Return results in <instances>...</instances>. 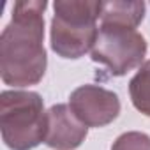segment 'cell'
Masks as SVG:
<instances>
[{
  "mask_svg": "<svg viewBox=\"0 0 150 150\" xmlns=\"http://www.w3.org/2000/svg\"><path fill=\"white\" fill-rule=\"evenodd\" d=\"M111 150H150V136L139 131L124 132L113 141Z\"/></svg>",
  "mask_w": 150,
  "mask_h": 150,
  "instance_id": "9c48e42d",
  "label": "cell"
},
{
  "mask_svg": "<svg viewBox=\"0 0 150 150\" xmlns=\"http://www.w3.org/2000/svg\"><path fill=\"white\" fill-rule=\"evenodd\" d=\"M69 108L87 127H104L118 117L120 99L108 88L97 85H81L72 90Z\"/></svg>",
  "mask_w": 150,
  "mask_h": 150,
  "instance_id": "5b68a950",
  "label": "cell"
},
{
  "mask_svg": "<svg viewBox=\"0 0 150 150\" xmlns=\"http://www.w3.org/2000/svg\"><path fill=\"white\" fill-rule=\"evenodd\" d=\"M129 96L132 106L139 113L150 117V60L139 67V71L129 81Z\"/></svg>",
  "mask_w": 150,
  "mask_h": 150,
  "instance_id": "ba28073f",
  "label": "cell"
},
{
  "mask_svg": "<svg viewBox=\"0 0 150 150\" xmlns=\"http://www.w3.org/2000/svg\"><path fill=\"white\" fill-rule=\"evenodd\" d=\"M46 0L14 2L13 18L0 35V74L6 85H37L48 65L44 50Z\"/></svg>",
  "mask_w": 150,
  "mask_h": 150,
  "instance_id": "6da1fadb",
  "label": "cell"
},
{
  "mask_svg": "<svg viewBox=\"0 0 150 150\" xmlns=\"http://www.w3.org/2000/svg\"><path fill=\"white\" fill-rule=\"evenodd\" d=\"M145 18L143 2H103L101 25L136 28Z\"/></svg>",
  "mask_w": 150,
  "mask_h": 150,
  "instance_id": "52a82bcc",
  "label": "cell"
},
{
  "mask_svg": "<svg viewBox=\"0 0 150 150\" xmlns=\"http://www.w3.org/2000/svg\"><path fill=\"white\" fill-rule=\"evenodd\" d=\"M0 132L11 150H32L46 138L42 97L28 90H6L0 96Z\"/></svg>",
  "mask_w": 150,
  "mask_h": 150,
  "instance_id": "3957f363",
  "label": "cell"
},
{
  "mask_svg": "<svg viewBox=\"0 0 150 150\" xmlns=\"http://www.w3.org/2000/svg\"><path fill=\"white\" fill-rule=\"evenodd\" d=\"M88 127L78 120L69 104H55L46 111L44 143L57 150H74L87 138Z\"/></svg>",
  "mask_w": 150,
  "mask_h": 150,
  "instance_id": "8992f818",
  "label": "cell"
},
{
  "mask_svg": "<svg viewBox=\"0 0 150 150\" xmlns=\"http://www.w3.org/2000/svg\"><path fill=\"white\" fill-rule=\"evenodd\" d=\"M50 42L51 50L62 57L76 60L92 51L99 28L97 20L103 13V2L96 0H58L53 4Z\"/></svg>",
  "mask_w": 150,
  "mask_h": 150,
  "instance_id": "7a4b0ae2",
  "label": "cell"
},
{
  "mask_svg": "<svg viewBox=\"0 0 150 150\" xmlns=\"http://www.w3.org/2000/svg\"><path fill=\"white\" fill-rule=\"evenodd\" d=\"M146 41L136 28L118 25H101L90 58L108 67L113 76H124L129 71L143 65Z\"/></svg>",
  "mask_w": 150,
  "mask_h": 150,
  "instance_id": "277c9868",
  "label": "cell"
}]
</instances>
